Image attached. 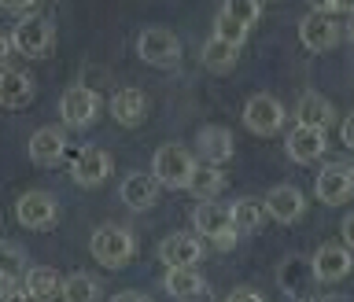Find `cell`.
<instances>
[{
  "label": "cell",
  "instance_id": "obj_1",
  "mask_svg": "<svg viewBox=\"0 0 354 302\" xmlns=\"http://www.w3.org/2000/svg\"><path fill=\"white\" fill-rule=\"evenodd\" d=\"M88 251H93V258L104 265V270H122V265H129V258L137 254V240H133V232L122 229V225H100L93 232V240H88Z\"/></svg>",
  "mask_w": 354,
  "mask_h": 302
},
{
  "label": "cell",
  "instance_id": "obj_2",
  "mask_svg": "<svg viewBox=\"0 0 354 302\" xmlns=\"http://www.w3.org/2000/svg\"><path fill=\"white\" fill-rule=\"evenodd\" d=\"M196 155L181 148V144H162L151 159V177L159 181V188H188L196 173Z\"/></svg>",
  "mask_w": 354,
  "mask_h": 302
},
{
  "label": "cell",
  "instance_id": "obj_3",
  "mask_svg": "<svg viewBox=\"0 0 354 302\" xmlns=\"http://www.w3.org/2000/svg\"><path fill=\"white\" fill-rule=\"evenodd\" d=\"M192 225H196V236H207L218 251H229L236 243V229H232V210L218 199L210 203H199L192 210Z\"/></svg>",
  "mask_w": 354,
  "mask_h": 302
},
{
  "label": "cell",
  "instance_id": "obj_4",
  "mask_svg": "<svg viewBox=\"0 0 354 302\" xmlns=\"http://www.w3.org/2000/svg\"><path fill=\"white\" fill-rule=\"evenodd\" d=\"M11 44H15V52H22L26 59H44V55H52V48H55L52 19H44V15L19 19V26L11 30Z\"/></svg>",
  "mask_w": 354,
  "mask_h": 302
},
{
  "label": "cell",
  "instance_id": "obj_5",
  "mask_svg": "<svg viewBox=\"0 0 354 302\" xmlns=\"http://www.w3.org/2000/svg\"><path fill=\"white\" fill-rule=\"evenodd\" d=\"M96 115H100V96L88 85H71L59 96V118H63V126L85 129V126H93V122H96Z\"/></svg>",
  "mask_w": 354,
  "mask_h": 302
},
{
  "label": "cell",
  "instance_id": "obj_6",
  "mask_svg": "<svg viewBox=\"0 0 354 302\" xmlns=\"http://www.w3.org/2000/svg\"><path fill=\"white\" fill-rule=\"evenodd\" d=\"M137 52H140V59L151 63V66H174L181 59V41H177V33H170L166 26H148V30H140V37H137Z\"/></svg>",
  "mask_w": 354,
  "mask_h": 302
},
{
  "label": "cell",
  "instance_id": "obj_7",
  "mask_svg": "<svg viewBox=\"0 0 354 302\" xmlns=\"http://www.w3.org/2000/svg\"><path fill=\"white\" fill-rule=\"evenodd\" d=\"M243 126H248L254 137H273L277 129L284 126V104L277 96H251L248 104H243Z\"/></svg>",
  "mask_w": 354,
  "mask_h": 302
},
{
  "label": "cell",
  "instance_id": "obj_8",
  "mask_svg": "<svg viewBox=\"0 0 354 302\" xmlns=\"http://www.w3.org/2000/svg\"><path fill=\"white\" fill-rule=\"evenodd\" d=\"M15 218H19L22 229L44 232V229L55 225V218H59V203H55L48 192H26V196H19V203H15Z\"/></svg>",
  "mask_w": 354,
  "mask_h": 302
},
{
  "label": "cell",
  "instance_id": "obj_9",
  "mask_svg": "<svg viewBox=\"0 0 354 302\" xmlns=\"http://www.w3.org/2000/svg\"><path fill=\"white\" fill-rule=\"evenodd\" d=\"M310 270H314V281L321 284H336L354 270V254L343 247V243H321L310 258Z\"/></svg>",
  "mask_w": 354,
  "mask_h": 302
},
{
  "label": "cell",
  "instance_id": "obj_10",
  "mask_svg": "<svg viewBox=\"0 0 354 302\" xmlns=\"http://www.w3.org/2000/svg\"><path fill=\"white\" fill-rule=\"evenodd\" d=\"M159 258L166 270H196L203 258V240L188 236V232H174L159 243Z\"/></svg>",
  "mask_w": 354,
  "mask_h": 302
},
{
  "label": "cell",
  "instance_id": "obj_11",
  "mask_svg": "<svg viewBox=\"0 0 354 302\" xmlns=\"http://www.w3.org/2000/svg\"><path fill=\"white\" fill-rule=\"evenodd\" d=\"M314 196L325 207H343L354 196V173L351 166H325L314 181Z\"/></svg>",
  "mask_w": 354,
  "mask_h": 302
},
{
  "label": "cell",
  "instance_id": "obj_12",
  "mask_svg": "<svg viewBox=\"0 0 354 302\" xmlns=\"http://www.w3.org/2000/svg\"><path fill=\"white\" fill-rule=\"evenodd\" d=\"M262 203H266V214H270L273 221H281V225H295V221L306 214V199H303V192H299L295 185L270 188Z\"/></svg>",
  "mask_w": 354,
  "mask_h": 302
},
{
  "label": "cell",
  "instance_id": "obj_13",
  "mask_svg": "<svg viewBox=\"0 0 354 302\" xmlns=\"http://www.w3.org/2000/svg\"><path fill=\"white\" fill-rule=\"evenodd\" d=\"M71 177H74V185H82V188H100L111 177V155L104 148H82L74 155Z\"/></svg>",
  "mask_w": 354,
  "mask_h": 302
},
{
  "label": "cell",
  "instance_id": "obj_14",
  "mask_svg": "<svg viewBox=\"0 0 354 302\" xmlns=\"http://www.w3.org/2000/svg\"><path fill=\"white\" fill-rule=\"evenodd\" d=\"M196 151L199 159H203V166H225L232 159V151H236V144H232V133L225 126H203L196 133Z\"/></svg>",
  "mask_w": 354,
  "mask_h": 302
},
{
  "label": "cell",
  "instance_id": "obj_15",
  "mask_svg": "<svg viewBox=\"0 0 354 302\" xmlns=\"http://www.w3.org/2000/svg\"><path fill=\"white\" fill-rule=\"evenodd\" d=\"M339 37L343 33L336 26V19H325V15H317V11H310V15L299 22V41H303V48H310V52L336 48Z\"/></svg>",
  "mask_w": 354,
  "mask_h": 302
},
{
  "label": "cell",
  "instance_id": "obj_16",
  "mask_svg": "<svg viewBox=\"0 0 354 302\" xmlns=\"http://www.w3.org/2000/svg\"><path fill=\"white\" fill-rule=\"evenodd\" d=\"M328 148V137L321 129H306V126H295L292 133L284 137V151L292 162H317Z\"/></svg>",
  "mask_w": 354,
  "mask_h": 302
},
{
  "label": "cell",
  "instance_id": "obj_17",
  "mask_svg": "<svg viewBox=\"0 0 354 302\" xmlns=\"http://www.w3.org/2000/svg\"><path fill=\"white\" fill-rule=\"evenodd\" d=\"M144 115H148V96L140 93V88H115V96H111V118L118 122V126H140Z\"/></svg>",
  "mask_w": 354,
  "mask_h": 302
},
{
  "label": "cell",
  "instance_id": "obj_18",
  "mask_svg": "<svg viewBox=\"0 0 354 302\" xmlns=\"http://www.w3.org/2000/svg\"><path fill=\"white\" fill-rule=\"evenodd\" d=\"M66 155V137L59 126H41L30 137V159L37 166H55Z\"/></svg>",
  "mask_w": 354,
  "mask_h": 302
},
{
  "label": "cell",
  "instance_id": "obj_19",
  "mask_svg": "<svg viewBox=\"0 0 354 302\" xmlns=\"http://www.w3.org/2000/svg\"><path fill=\"white\" fill-rule=\"evenodd\" d=\"M122 203L129 210H151L159 203V181H155L151 173H126V181H122Z\"/></svg>",
  "mask_w": 354,
  "mask_h": 302
},
{
  "label": "cell",
  "instance_id": "obj_20",
  "mask_svg": "<svg viewBox=\"0 0 354 302\" xmlns=\"http://www.w3.org/2000/svg\"><path fill=\"white\" fill-rule=\"evenodd\" d=\"M332 122H336V107H332L321 93H306L303 100H299V107H295V126H306V129H321V133H325Z\"/></svg>",
  "mask_w": 354,
  "mask_h": 302
},
{
  "label": "cell",
  "instance_id": "obj_21",
  "mask_svg": "<svg viewBox=\"0 0 354 302\" xmlns=\"http://www.w3.org/2000/svg\"><path fill=\"white\" fill-rule=\"evenodd\" d=\"M33 77L22 74V70H0V107L8 111H19V107H30L33 100Z\"/></svg>",
  "mask_w": 354,
  "mask_h": 302
},
{
  "label": "cell",
  "instance_id": "obj_22",
  "mask_svg": "<svg viewBox=\"0 0 354 302\" xmlns=\"http://www.w3.org/2000/svg\"><path fill=\"white\" fill-rule=\"evenodd\" d=\"M22 287H26V295L33 302H52L63 295V276L52 270V265H33V270L26 273V281H22Z\"/></svg>",
  "mask_w": 354,
  "mask_h": 302
},
{
  "label": "cell",
  "instance_id": "obj_23",
  "mask_svg": "<svg viewBox=\"0 0 354 302\" xmlns=\"http://www.w3.org/2000/svg\"><path fill=\"white\" fill-rule=\"evenodd\" d=\"M310 281H314V270H310V262L295 258V254L277 265V284H281V292H284V295H292V299L306 295Z\"/></svg>",
  "mask_w": 354,
  "mask_h": 302
},
{
  "label": "cell",
  "instance_id": "obj_24",
  "mask_svg": "<svg viewBox=\"0 0 354 302\" xmlns=\"http://www.w3.org/2000/svg\"><path fill=\"white\" fill-rule=\"evenodd\" d=\"M162 287H166V295H174V299H196V295L207 292V281L196 270H166Z\"/></svg>",
  "mask_w": 354,
  "mask_h": 302
},
{
  "label": "cell",
  "instance_id": "obj_25",
  "mask_svg": "<svg viewBox=\"0 0 354 302\" xmlns=\"http://www.w3.org/2000/svg\"><path fill=\"white\" fill-rule=\"evenodd\" d=\"M229 210H232V229H236V236L240 232H259L266 225V218H270L262 199H236Z\"/></svg>",
  "mask_w": 354,
  "mask_h": 302
},
{
  "label": "cell",
  "instance_id": "obj_26",
  "mask_svg": "<svg viewBox=\"0 0 354 302\" xmlns=\"http://www.w3.org/2000/svg\"><path fill=\"white\" fill-rule=\"evenodd\" d=\"M221 188H225V173L218 170V166H196L192 181H188V192H192L199 203H210L214 196H221Z\"/></svg>",
  "mask_w": 354,
  "mask_h": 302
},
{
  "label": "cell",
  "instance_id": "obj_27",
  "mask_svg": "<svg viewBox=\"0 0 354 302\" xmlns=\"http://www.w3.org/2000/svg\"><path fill=\"white\" fill-rule=\"evenodd\" d=\"M30 265H26V251L19 247V243H0V281L4 284H19L26 281Z\"/></svg>",
  "mask_w": 354,
  "mask_h": 302
},
{
  "label": "cell",
  "instance_id": "obj_28",
  "mask_svg": "<svg viewBox=\"0 0 354 302\" xmlns=\"http://www.w3.org/2000/svg\"><path fill=\"white\" fill-rule=\"evenodd\" d=\"M203 66L207 70H232L236 66V59H240V48H232V44H225V41H218V37H210L207 44H203Z\"/></svg>",
  "mask_w": 354,
  "mask_h": 302
},
{
  "label": "cell",
  "instance_id": "obj_29",
  "mask_svg": "<svg viewBox=\"0 0 354 302\" xmlns=\"http://www.w3.org/2000/svg\"><path fill=\"white\" fill-rule=\"evenodd\" d=\"M100 299V281L88 273H71L63 281V302H96Z\"/></svg>",
  "mask_w": 354,
  "mask_h": 302
},
{
  "label": "cell",
  "instance_id": "obj_30",
  "mask_svg": "<svg viewBox=\"0 0 354 302\" xmlns=\"http://www.w3.org/2000/svg\"><path fill=\"white\" fill-rule=\"evenodd\" d=\"M221 11H225L229 19H236L243 30H251L262 15V4L259 0H229V4H221Z\"/></svg>",
  "mask_w": 354,
  "mask_h": 302
},
{
  "label": "cell",
  "instance_id": "obj_31",
  "mask_svg": "<svg viewBox=\"0 0 354 302\" xmlns=\"http://www.w3.org/2000/svg\"><path fill=\"white\" fill-rule=\"evenodd\" d=\"M214 37L225 41V44H232V48H240V44L248 41V30H243L236 19H229L225 11H218V15H214Z\"/></svg>",
  "mask_w": 354,
  "mask_h": 302
},
{
  "label": "cell",
  "instance_id": "obj_32",
  "mask_svg": "<svg viewBox=\"0 0 354 302\" xmlns=\"http://www.w3.org/2000/svg\"><path fill=\"white\" fill-rule=\"evenodd\" d=\"M314 11H317V15H325V19H332V15H343V11H354V8L343 4V0H317Z\"/></svg>",
  "mask_w": 354,
  "mask_h": 302
},
{
  "label": "cell",
  "instance_id": "obj_33",
  "mask_svg": "<svg viewBox=\"0 0 354 302\" xmlns=\"http://www.w3.org/2000/svg\"><path fill=\"white\" fill-rule=\"evenodd\" d=\"M0 302H33V299L26 295V287H22V284H4V287H0Z\"/></svg>",
  "mask_w": 354,
  "mask_h": 302
},
{
  "label": "cell",
  "instance_id": "obj_34",
  "mask_svg": "<svg viewBox=\"0 0 354 302\" xmlns=\"http://www.w3.org/2000/svg\"><path fill=\"white\" fill-rule=\"evenodd\" d=\"M225 302H262V295L254 292V287H232Z\"/></svg>",
  "mask_w": 354,
  "mask_h": 302
},
{
  "label": "cell",
  "instance_id": "obj_35",
  "mask_svg": "<svg viewBox=\"0 0 354 302\" xmlns=\"http://www.w3.org/2000/svg\"><path fill=\"white\" fill-rule=\"evenodd\" d=\"M339 236H343V247L354 251V214H347L339 221Z\"/></svg>",
  "mask_w": 354,
  "mask_h": 302
},
{
  "label": "cell",
  "instance_id": "obj_36",
  "mask_svg": "<svg viewBox=\"0 0 354 302\" xmlns=\"http://www.w3.org/2000/svg\"><path fill=\"white\" fill-rule=\"evenodd\" d=\"M339 137H343V144L354 151V115L351 118H343V126H339Z\"/></svg>",
  "mask_w": 354,
  "mask_h": 302
},
{
  "label": "cell",
  "instance_id": "obj_37",
  "mask_svg": "<svg viewBox=\"0 0 354 302\" xmlns=\"http://www.w3.org/2000/svg\"><path fill=\"white\" fill-rule=\"evenodd\" d=\"M11 48H15V44H11V33L0 30V66H4V63L11 59Z\"/></svg>",
  "mask_w": 354,
  "mask_h": 302
},
{
  "label": "cell",
  "instance_id": "obj_38",
  "mask_svg": "<svg viewBox=\"0 0 354 302\" xmlns=\"http://www.w3.org/2000/svg\"><path fill=\"white\" fill-rule=\"evenodd\" d=\"M111 302H148V299H144L140 292H118V295L111 299Z\"/></svg>",
  "mask_w": 354,
  "mask_h": 302
},
{
  "label": "cell",
  "instance_id": "obj_39",
  "mask_svg": "<svg viewBox=\"0 0 354 302\" xmlns=\"http://www.w3.org/2000/svg\"><path fill=\"white\" fill-rule=\"evenodd\" d=\"M347 37H351V44H354V11H351V22H347Z\"/></svg>",
  "mask_w": 354,
  "mask_h": 302
},
{
  "label": "cell",
  "instance_id": "obj_40",
  "mask_svg": "<svg viewBox=\"0 0 354 302\" xmlns=\"http://www.w3.org/2000/svg\"><path fill=\"white\" fill-rule=\"evenodd\" d=\"M321 302H347V299H343V295H325Z\"/></svg>",
  "mask_w": 354,
  "mask_h": 302
},
{
  "label": "cell",
  "instance_id": "obj_41",
  "mask_svg": "<svg viewBox=\"0 0 354 302\" xmlns=\"http://www.w3.org/2000/svg\"><path fill=\"white\" fill-rule=\"evenodd\" d=\"M351 173H354V166H351Z\"/></svg>",
  "mask_w": 354,
  "mask_h": 302
}]
</instances>
